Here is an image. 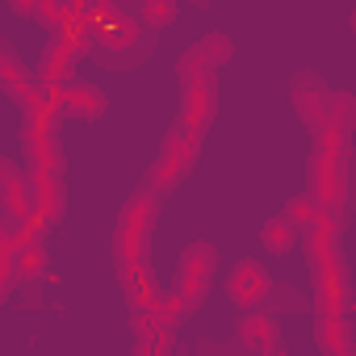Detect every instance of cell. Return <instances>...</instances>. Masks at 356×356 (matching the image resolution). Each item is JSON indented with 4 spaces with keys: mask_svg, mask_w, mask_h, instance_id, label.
Masks as SVG:
<instances>
[{
    "mask_svg": "<svg viewBox=\"0 0 356 356\" xmlns=\"http://www.w3.org/2000/svg\"><path fill=\"white\" fill-rule=\"evenodd\" d=\"M227 51H231L227 38H206V42H197V47L181 59V76H185V80H210V72L227 63Z\"/></svg>",
    "mask_w": 356,
    "mask_h": 356,
    "instance_id": "6da1fadb",
    "label": "cell"
},
{
    "mask_svg": "<svg viewBox=\"0 0 356 356\" xmlns=\"http://www.w3.org/2000/svg\"><path fill=\"white\" fill-rule=\"evenodd\" d=\"M210 273H214V252H210L206 243L189 248L185 260H181V293H185L189 302H197L202 289H206V281H210Z\"/></svg>",
    "mask_w": 356,
    "mask_h": 356,
    "instance_id": "7a4b0ae2",
    "label": "cell"
},
{
    "mask_svg": "<svg viewBox=\"0 0 356 356\" xmlns=\"http://www.w3.org/2000/svg\"><path fill=\"white\" fill-rule=\"evenodd\" d=\"M231 293H235V302H239L243 310H252V306H260L264 298H273V285H268V277H264L256 264H243V268L231 277Z\"/></svg>",
    "mask_w": 356,
    "mask_h": 356,
    "instance_id": "3957f363",
    "label": "cell"
},
{
    "mask_svg": "<svg viewBox=\"0 0 356 356\" xmlns=\"http://www.w3.org/2000/svg\"><path fill=\"white\" fill-rule=\"evenodd\" d=\"M0 202L9 206L13 218L26 214V181H22V168L13 159H0Z\"/></svg>",
    "mask_w": 356,
    "mask_h": 356,
    "instance_id": "277c9868",
    "label": "cell"
},
{
    "mask_svg": "<svg viewBox=\"0 0 356 356\" xmlns=\"http://www.w3.org/2000/svg\"><path fill=\"white\" fill-rule=\"evenodd\" d=\"M210 105H214L210 80H185V126H206Z\"/></svg>",
    "mask_w": 356,
    "mask_h": 356,
    "instance_id": "5b68a950",
    "label": "cell"
},
{
    "mask_svg": "<svg viewBox=\"0 0 356 356\" xmlns=\"http://www.w3.org/2000/svg\"><path fill=\"white\" fill-rule=\"evenodd\" d=\"M63 105H67L76 118H101V113H105V97H101L92 84H67V88H63Z\"/></svg>",
    "mask_w": 356,
    "mask_h": 356,
    "instance_id": "8992f818",
    "label": "cell"
},
{
    "mask_svg": "<svg viewBox=\"0 0 356 356\" xmlns=\"http://www.w3.org/2000/svg\"><path fill=\"white\" fill-rule=\"evenodd\" d=\"M260 243H264V252H268V256L289 252V243H293V222H289V218H273V222L264 227Z\"/></svg>",
    "mask_w": 356,
    "mask_h": 356,
    "instance_id": "52a82bcc",
    "label": "cell"
},
{
    "mask_svg": "<svg viewBox=\"0 0 356 356\" xmlns=\"http://www.w3.org/2000/svg\"><path fill=\"white\" fill-rule=\"evenodd\" d=\"M239 343H243V348H273V323H268L264 314L243 318V327H239Z\"/></svg>",
    "mask_w": 356,
    "mask_h": 356,
    "instance_id": "ba28073f",
    "label": "cell"
},
{
    "mask_svg": "<svg viewBox=\"0 0 356 356\" xmlns=\"http://www.w3.org/2000/svg\"><path fill=\"white\" fill-rule=\"evenodd\" d=\"M0 80H5L9 88H26V67H22V59L13 55V47L9 42H0Z\"/></svg>",
    "mask_w": 356,
    "mask_h": 356,
    "instance_id": "9c48e42d",
    "label": "cell"
},
{
    "mask_svg": "<svg viewBox=\"0 0 356 356\" xmlns=\"http://www.w3.org/2000/svg\"><path fill=\"white\" fill-rule=\"evenodd\" d=\"M176 17V5H172V0H147V5H143V22L147 26H168Z\"/></svg>",
    "mask_w": 356,
    "mask_h": 356,
    "instance_id": "30bf717a",
    "label": "cell"
},
{
    "mask_svg": "<svg viewBox=\"0 0 356 356\" xmlns=\"http://www.w3.org/2000/svg\"><path fill=\"white\" fill-rule=\"evenodd\" d=\"M38 268H42V252H38V248H26V252L17 256V273H26V277H34Z\"/></svg>",
    "mask_w": 356,
    "mask_h": 356,
    "instance_id": "8fae6325",
    "label": "cell"
},
{
    "mask_svg": "<svg viewBox=\"0 0 356 356\" xmlns=\"http://www.w3.org/2000/svg\"><path fill=\"white\" fill-rule=\"evenodd\" d=\"M0 239H5V227H0Z\"/></svg>",
    "mask_w": 356,
    "mask_h": 356,
    "instance_id": "7c38bea8",
    "label": "cell"
}]
</instances>
